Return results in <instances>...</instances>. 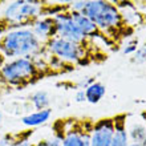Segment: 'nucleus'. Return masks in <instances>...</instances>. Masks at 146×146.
<instances>
[{
	"label": "nucleus",
	"instance_id": "25",
	"mask_svg": "<svg viewBox=\"0 0 146 146\" xmlns=\"http://www.w3.org/2000/svg\"><path fill=\"white\" fill-rule=\"evenodd\" d=\"M0 126H1V111H0Z\"/></svg>",
	"mask_w": 146,
	"mask_h": 146
},
{
	"label": "nucleus",
	"instance_id": "19",
	"mask_svg": "<svg viewBox=\"0 0 146 146\" xmlns=\"http://www.w3.org/2000/svg\"><path fill=\"white\" fill-rule=\"evenodd\" d=\"M74 100L76 102H86V97H85V89H80L76 92V96H74Z\"/></svg>",
	"mask_w": 146,
	"mask_h": 146
},
{
	"label": "nucleus",
	"instance_id": "10",
	"mask_svg": "<svg viewBox=\"0 0 146 146\" xmlns=\"http://www.w3.org/2000/svg\"><path fill=\"white\" fill-rule=\"evenodd\" d=\"M33 33L41 40L44 44L50 41L52 38L57 37V23L53 16H46L38 19L31 28Z\"/></svg>",
	"mask_w": 146,
	"mask_h": 146
},
{
	"label": "nucleus",
	"instance_id": "16",
	"mask_svg": "<svg viewBox=\"0 0 146 146\" xmlns=\"http://www.w3.org/2000/svg\"><path fill=\"white\" fill-rule=\"evenodd\" d=\"M129 131V139L131 143L146 146V126L141 122H133L127 127Z\"/></svg>",
	"mask_w": 146,
	"mask_h": 146
},
{
	"label": "nucleus",
	"instance_id": "2",
	"mask_svg": "<svg viewBox=\"0 0 146 146\" xmlns=\"http://www.w3.org/2000/svg\"><path fill=\"white\" fill-rule=\"evenodd\" d=\"M69 1H45V0H15L7 1L0 13V36L17 29L32 28L41 17L56 16L69 11Z\"/></svg>",
	"mask_w": 146,
	"mask_h": 146
},
{
	"label": "nucleus",
	"instance_id": "5",
	"mask_svg": "<svg viewBox=\"0 0 146 146\" xmlns=\"http://www.w3.org/2000/svg\"><path fill=\"white\" fill-rule=\"evenodd\" d=\"M94 121L88 115L60 117L50 125L52 135L61 142V146H90Z\"/></svg>",
	"mask_w": 146,
	"mask_h": 146
},
{
	"label": "nucleus",
	"instance_id": "4",
	"mask_svg": "<svg viewBox=\"0 0 146 146\" xmlns=\"http://www.w3.org/2000/svg\"><path fill=\"white\" fill-rule=\"evenodd\" d=\"M46 53L53 54L77 68L90 65H102L109 60V52L97 41L77 44L61 37H54L45 42Z\"/></svg>",
	"mask_w": 146,
	"mask_h": 146
},
{
	"label": "nucleus",
	"instance_id": "7",
	"mask_svg": "<svg viewBox=\"0 0 146 146\" xmlns=\"http://www.w3.org/2000/svg\"><path fill=\"white\" fill-rule=\"evenodd\" d=\"M54 19L57 23V37L65 38V40L77 42V44H86L90 41H96V40L88 38L78 29V27L73 21L70 11L61 12V13L54 16Z\"/></svg>",
	"mask_w": 146,
	"mask_h": 146
},
{
	"label": "nucleus",
	"instance_id": "11",
	"mask_svg": "<svg viewBox=\"0 0 146 146\" xmlns=\"http://www.w3.org/2000/svg\"><path fill=\"white\" fill-rule=\"evenodd\" d=\"M127 113H117L113 115L114 119V134L111 146H127L130 143L129 139V131H127Z\"/></svg>",
	"mask_w": 146,
	"mask_h": 146
},
{
	"label": "nucleus",
	"instance_id": "20",
	"mask_svg": "<svg viewBox=\"0 0 146 146\" xmlns=\"http://www.w3.org/2000/svg\"><path fill=\"white\" fill-rule=\"evenodd\" d=\"M32 146H49V141H48V138L38 139V141L32 143Z\"/></svg>",
	"mask_w": 146,
	"mask_h": 146
},
{
	"label": "nucleus",
	"instance_id": "9",
	"mask_svg": "<svg viewBox=\"0 0 146 146\" xmlns=\"http://www.w3.org/2000/svg\"><path fill=\"white\" fill-rule=\"evenodd\" d=\"M113 134H114L113 115H106L96 119L90 138V146H111Z\"/></svg>",
	"mask_w": 146,
	"mask_h": 146
},
{
	"label": "nucleus",
	"instance_id": "15",
	"mask_svg": "<svg viewBox=\"0 0 146 146\" xmlns=\"http://www.w3.org/2000/svg\"><path fill=\"white\" fill-rule=\"evenodd\" d=\"M36 134V129L33 127H25L23 130L13 131V138H12L9 146H32L31 139Z\"/></svg>",
	"mask_w": 146,
	"mask_h": 146
},
{
	"label": "nucleus",
	"instance_id": "12",
	"mask_svg": "<svg viewBox=\"0 0 146 146\" xmlns=\"http://www.w3.org/2000/svg\"><path fill=\"white\" fill-rule=\"evenodd\" d=\"M50 117H52V108H48V109H44V110H36L27 115H23L21 117V122L27 127L36 129V127L42 125V123L48 122L50 119Z\"/></svg>",
	"mask_w": 146,
	"mask_h": 146
},
{
	"label": "nucleus",
	"instance_id": "22",
	"mask_svg": "<svg viewBox=\"0 0 146 146\" xmlns=\"http://www.w3.org/2000/svg\"><path fill=\"white\" fill-rule=\"evenodd\" d=\"M4 94H5V92H4L3 89H0V98H1V97H3Z\"/></svg>",
	"mask_w": 146,
	"mask_h": 146
},
{
	"label": "nucleus",
	"instance_id": "8",
	"mask_svg": "<svg viewBox=\"0 0 146 146\" xmlns=\"http://www.w3.org/2000/svg\"><path fill=\"white\" fill-rule=\"evenodd\" d=\"M70 13H72V17H73L74 24L78 27V29H80V31L82 32L86 37L92 38V40H96V41H100L101 44H104L105 46H108L111 52H117V50H115L114 44L109 40L108 36L105 35L104 32L101 31L100 28L97 27L96 24L93 23L89 17H86L85 15H82L81 12L70 11Z\"/></svg>",
	"mask_w": 146,
	"mask_h": 146
},
{
	"label": "nucleus",
	"instance_id": "13",
	"mask_svg": "<svg viewBox=\"0 0 146 146\" xmlns=\"http://www.w3.org/2000/svg\"><path fill=\"white\" fill-rule=\"evenodd\" d=\"M106 94V86L104 82L100 81H94L93 84H90L88 88L85 89V97H86V102L89 104H98Z\"/></svg>",
	"mask_w": 146,
	"mask_h": 146
},
{
	"label": "nucleus",
	"instance_id": "14",
	"mask_svg": "<svg viewBox=\"0 0 146 146\" xmlns=\"http://www.w3.org/2000/svg\"><path fill=\"white\" fill-rule=\"evenodd\" d=\"M28 98L35 110H44L50 108V96L46 90H35L29 94Z\"/></svg>",
	"mask_w": 146,
	"mask_h": 146
},
{
	"label": "nucleus",
	"instance_id": "3",
	"mask_svg": "<svg viewBox=\"0 0 146 146\" xmlns=\"http://www.w3.org/2000/svg\"><path fill=\"white\" fill-rule=\"evenodd\" d=\"M82 15L92 20L101 31L109 37L119 52L121 46L127 38L134 36L135 28L126 21L123 13L117 4L110 0H86Z\"/></svg>",
	"mask_w": 146,
	"mask_h": 146
},
{
	"label": "nucleus",
	"instance_id": "1",
	"mask_svg": "<svg viewBox=\"0 0 146 146\" xmlns=\"http://www.w3.org/2000/svg\"><path fill=\"white\" fill-rule=\"evenodd\" d=\"M77 69L73 64L49 53L31 58H13L0 68V85L8 93L12 90L21 92L41 81L65 76Z\"/></svg>",
	"mask_w": 146,
	"mask_h": 146
},
{
	"label": "nucleus",
	"instance_id": "18",
	"mask_svg": "<svg viewBox=\"0 0 146 146\" xmlns=\"http://www.w3.org/2000/svg\"><path fill=\"white\" fill-rule=\"evenodd\" d=\"M130 61L134 62V64H143V62H146V41L143 42L142 45H139L137 52L131 56Z\"/></svg>",
	"mask_w": 146,
	"mask_h": 146
},
{
	"label": "nucleus",
	"instance_id": "24",
	"mask_svg": "<svg viewBox=\"0 0 146 146\" xmlns=\"http://www.w3.org/2000/svg\"><path fill=\"white\" fill-rule=\"evenodd\" d=\"M3 4H7V1H3V0H0V7H1Z\"/></svg>",
	"mask_w": 146,
	"mask_h": 146
},
{
	"label": "nucleus",
	"instance_id": "23",
	"mask_svg": "<svg viewBox=\"0 0 146 146\" xmlns=\"http://www.w3.org/2000/svg\"><path fill=\"white\" fill-rule=\"evenodd\" d=\"M127 146H142V145H138V143H131V142H130Z\"/></svg>",
	"mask_w": 146,
	"mask_h": 146
},
{
	"label": "nucleus",
	"instance_id": "6",
	"mask_svg": "<svg viewBox=\"0 0 146 146\" xmlns=\"http://www.w3.org/2000/svg\"><path fill=\"white\" fill-rule=\"evenodd\" d=\"M0 52L9 60L37 57L46 53L45 44L38 40L31 28L17 29L1 35Z\"/></svg>",
	"mask_w": 146,
	"mask_h": 146
},
{
	"label": "nucleus",
	"instance_id": "21",
	"mask_svg": "<svg viewBox=\"0 0 146 146\" xmlns=\"http://www.w3.org/2000/svg\"><path fill=\"white\" fill-rule=\"evenodd\" d=\"M5 62H7V57H5V56H4V54L0 52V68H1V66H3Z\"/></svg>",
	"mask_w": 146,
	"mask_h": 146
},
{
	"label": "nucleus",
	"instance_id": "17",
	"mask_svg": "<svg viewBox=\"0 0 146 146\" xmlns=\"http://www.w3.org/2000/svg\"><path fill=\"white\" fill-rule=\"evenodd\" d=\"M139 48V40L137 36H133V37L127 38L126 41L122 44V46H121V52H122L123 54H133L137 52V49Z\"/></svg>",
	"mask_w": 146,
	"mask_h": 146
}]
</instances>
